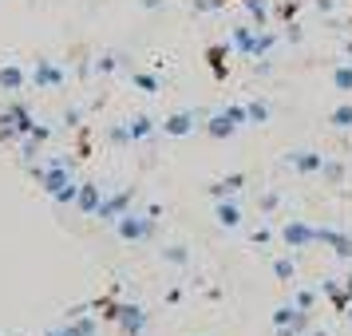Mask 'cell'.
Returning <instances> with one entry per match:
<instances>
[{
    "mask_svg": "<svg viewBox=\"0 0 352 336\" xmlns=\"http://www.w3.org/2000/svg\"><path fill=\"white\" fill-rule=\"evenodd\" d=\"M250 12H254L257 24H265V4H261V0H250Z\"/></svg>",
    "mask_w": 352,
    "mask_h": 336,
    "instance_id": "20",
    "label": "cell"
},
{
    "mask_svg": "<svg viewBox=\"0 0 352 336\" xmlns=\"http://www.w3.org/2000/svg\"><path fill=\"white\" fill-rule=\"evenodd\" d=\"M297 309H313V293H301L297 297Z\"/></svg>",
    "mask_w": 352,
    "mask_h": 336,
    "instance_id": "21",
    "label": "cell"
},
{
    "mask_svg": "<svg viewBox=\"0 0 352 336\" xmlns=\"http://www.w3.org/2000/svg\"><path fill=\"white\" fill-rule=\"evenodd\" d=\"M67 333H72V336H91V333H96V320H91V317H83V320H76V324H72Z\"/></svg>",
    "mask_w": 352,
    "mask_h": 336,
    "instance_id": "17",
    "label": "cell"
},
{
    "mask_svg": "<svg viewBox=\"0 0 352 336\" xmlns=\"http://www.w3.org/2000/svg\"><path fill=\"white\" fill-rule=\"evenodd\" d=\"M241 186H245V175H230V178H222V182H214L210 194H214V198H230V194H238Z\"/></svg>",
    "mask_w": 352,
    "mask_h": 336,
    "instance_id": "10",
    "label": "cell"
},
{
    "mask_svg": "<svg viewBox=\"0 0 352 336\" xmlns=\"http://www.w3.org/2000/svg\"><path fill=\"white\" fill-rule=\"evenodd\" d=\"M245 111H250V123H265V119H270V107H265V103H250Z\"/></svg>",
    "mask_w": 352,
    "mask_h": 336,
    "instance_id": "18",
    "label": "cell"
},
{
    "mask_svg": "<svg viewBox=\"0 0 352 336\" xmlns=\"http://www.w3.org/2000/svg\"><path fill=\"white\" fill-rule=\"evenodd\" d=\"M218 222H222L226 229H234V225L241 222V210H238V202H226V198H222V202H218Z\"/></svg>",
    "mask_w": 352,
    "mask_h": 336,
    "instance_id": "12",
    "label": "cell"
},
{
    "mask_svg": "<svg viewBox=\"0 0 352 336\" xmlns=\"http://www.w3.org/2000/svg\"><path fill=\"white\" fill-rule=\"evenodd\" d=\"M127 131H131V143H139V139H146V135H155V119L139 115V119H131L127 123Z\"/></svg>",
    "mask_w": 352,
    "mask_h": 336,
    "instance_id": "13",
    "label": "cell"
},
{
    "mask_svg": "<svg viewBox=\"0 0 352 336\" xmlns=\"http://www.w3.org/2000/svg\"><path fill=\"white\" fill-rule=\"evenodd\" d=\"M52 336H72V333H67V328H64V333H52Z\"/></svg>",
    "mask_w": 352,
    "mask_h": 336,
    "instance_id": "22",
    "label": "cell"
},
{
    "mask_svg": "<svg viewBox=\"0 0 352 336\" xmlns=\"http://www.w3.org/2000/svg\"><path fill=\"white\" fill-rule=\"evenodd\" d=\"M206 131H210V139H230V135L238 131V123H234V119L222 111V115H214V119L206 123Z\"/></svg>",
    "mask_w": 352,
    "mask_h": 336,
    "instance_id": "8",
    "label": "cell"
},
{
    "mask_svg": "<svg viewBox=\"0 0 352 336\" xmlns=\"http://www.w3.org/2000/svg\"><path fill=\"white\" fill-rule=\"evenodd\" d=\"M135 83L143 87L146 96H159V91H162V80H159V76H146V71H135Z\"/></svg>",
    "mask_w": 352,
    "mask_h": 336,
    "instance_id": "14",
    "label": "cell"
},
{
    "mask_svg": "<svg viewBox=\"0 0 352 336\" xmlns=\"http://www.w3.org/2000/svg\"><path fill=\"white\" fill-rule=\"evenodd\" d=\"M155 218H159V206H151L146 214H123V218L115 222V229H119L123 241H143V238L155 234Z\"/></svg>",
    "mask_w": 352,
    "mask_h": 336,
    "instance_id": "1",
    "label": "cell"
},
{
    "mask_svg": "<svg viewBox=\"0 0 352 336\" xmlns=\"http://www.w3.org/2000/svg\"><path fill=\"white\" fill-rule=\"evenodd\" d=\"M162 131H166V135H190V131H194V115L190 111H186V115H170Z\"/></svg>",
    "mask_w": 352,
    "mask_h": 336,
    "instance_id": "11",
    "label": "cell"
},
{
    "mask_svg": "<svg viewBox=\"0 0 352 336\" xmlns=\"http://www.w3.org/2000/svg\"><path fill=\"white\" fill-rule=\"evenodd\" d=\"M289 166H293V170H301V175H309V170H320V155L293 150V155H289Z\"/></svg>",
    "mask_w": 352,
    "mask_h": 336,
    "instance_id": "9",
    "label": "cell"
},
{
    "mask_svg": "<svg viewBox=\"0 0 352 336\" xmlns=\"http://www.w3.org/2000/svg\"><path fill=\"white\" fill-rule=\"evenodd\" d=\"M115 313H119V328H123V336H143L146 313L139 309V304H119Z\"/></svg>",
    "mask_w": 352,
    "mask_h": 336,
    "instance_id": "4",
    "label": "cell"
},
{
    "mask_svg": "<svg viewBox=\"0 0 352 336\" xmlns=\"http://www.w3.org/2000/svg\"><path fill=\"white\" fill-rule=\"evenodd\" d=\"M273 273H277V277H281V281H289V277H293V261H289V257H281V261H277V265H273Z\"/></svg>",
    "mask_w": 352,
    "mask_h": 336,
    "instance_id": "19",
    "label": "cell"
},
{
    "mask_svg": "<svg viewBox=\"0 0 352 336\" xmlns=\"http://www.w3.org/2000/svg\"><path fill=\"white\" fill-rule=\"evenodd\" d=\"M333 123H336V127H349V131H352V103L336 107V111H333Z\"/></svg>",
    "mask_w": 352,
    "mask_h": 336,
    "instance_id": "16",
    "label": "cell"
},
{
    "mask_svg": "<svg viewBox=\"0 0 352 336\" xmlns=\"http://www.w3.org/2000/svg\"><path fill=\"white\" fill-rule=\"evenodd\" d=\"M24 83H28V71H24L20 64L0 67V87H4V91H24Z\"/></svg>",
    "mask_w": 352,
    "mask_h": 336,
    "instance_id": "6",
    "label": "cell"
},
{
    "mask_svg": "<svg viewBox=\"0 0 352 336\" xmlns=\"http://www.w3.org/2000/svg\"><path fill=\"white\" fill-rule=\"evenodd\" d=\"M281 241H285V249H305V245L320 241V229L305 222H285L281 225Z\"/></svg>",
    "mask_w": 352,
    "mask_h": 336,
    "instance_id": "2",
    "label": "cell"
},
{
    "mask_svg": "<svg viewBox=\"0 0 352 336\" xmlns=\"http://www.w3.org/2000/svg\"><path fill=\"white\" fill-rule=\"evenodd\" d=\"M131 198H135V190H123V194H115L111 202H103V206H99V214H96V218H103V222H119V214H127Z\"/></svg>",
    "mask_w": 352,
    "mask_h": 336,
    "instance_id": "5",
    "label": "cell"
},
{
    "mask_svg": "<svg viewBox=\"0 0 352 336\" xmlns=\"http://www.w3.org/2000/svg\"><path fill=\"white\" fill-rule=\"evenodd\" d=\"M32 83L40 87V91H52V87L64 83V67L52 64V60H36L32 64Z\"/></svg>",
    "mask_w": 352,
    "mask_h": 336,
    "instance_id": "3",
    "label": "cell"
},
{
    "mask_svg": "<svg viewBox=\"0 0 352 336\" xmlns=\"http://www.w3.org/2000/svg\"><path fill=\"white\" fill-rule=\"evenodd\" d=\"M333 83L340 87V91H352V64H349V67H336V71H333Z\"/></svg>",
    "mask_w": 352,
    "mask_h": 336,
    "instance_id": "15",
    "label": "cell"
},
{
    "mask_svg": "<svg viewBox=\"0 0 352 336\" xmlns=\"http://www.w3.org/2000/svg\"><path fill=\"white\" fill-rule=\"evenodd\" d=\"M99 206H103L99 186H96V182H83V186H80V210H83V214H99Z\"/></svg>",
    "mask_w": 352,
    "mask_h": 336,
    "instance_id": "7",
    "label": "cell"
},
{
    "mask_svg": "<svg viewBox=\"0 0 352 336\" xmlns=\"http://www.w3.org/2000/svg\"><path fill=\"white\" fill-rule=\"evenodd\" d=\"M349 320H352V304H349Z\"/></svg>",
    "mask_w": 352,
    "mask_h": 336,
    "instance_id": "23",
    "label": "cell"
}]
</instances>
